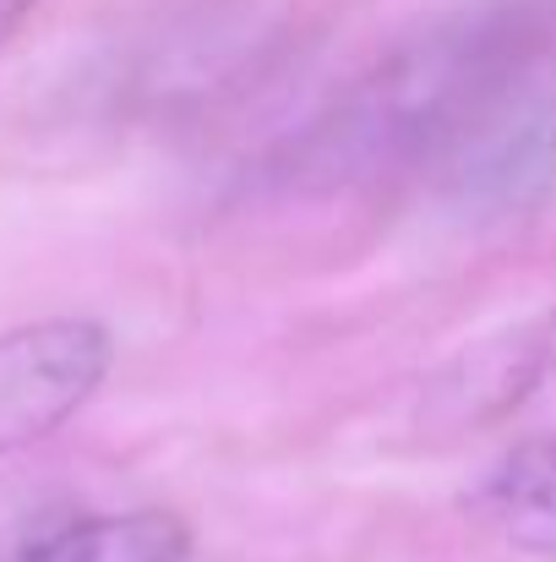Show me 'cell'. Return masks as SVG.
<instances>
[{"label":"cell","instance_id":"6da1fadb","mask_svg":"<svg viewBox=\"0 0 556 562\" xmlns=\"http://www.w3.org/2000/svg\"><path fill=\"white\" fill-rule=\"evenodd\" d=\"M556 0H469L393 44L284 154L279 187L344 191L436 165L497 99L541 77Z\"/></svg>","mask_w":556,"mask_h":562},{"label":"cell","instance_id":"7a4b0ae2","mask_svg":"<svg viewBox=\"0 0 556 562\" xmlns=\"http://www.w3.org/2000/svg\"><path fill=\"white\" fill-rule=\"evenodd\" d=\"M436 191L475 224L530 218L556 196V82L530 77L497 99L442 159Z\"/></svg>","mask_w":556,"mask_h":562},{"label":"cell","instance_id":"3957f363","mask_svg":"<svg viewBox=\"0 0 556 562\" xmlns=\"http://www.w3.org/2000/svg\"><path fill=\"white\" fill-rule=\"evenodd\" d=\"M110 334L93 317H44L0 334V459L66 426L110 376Z\"/></svg>","mask_w":556,"mask_h":562},{"label":"cell","instance_id":"277c9868","mask_svg":"<svg viewBox=\"0 0 556 562\" xmlns=\"http://www.w3.org/2000/svg\"><path fill=\"white\" fill-rule=\"evenodd\" d=\"M556 372V312H535L524 323H508L469 350H458L442 372L425 382L420 398V431L431 442H458L475 431H491L508 420L541 382Z\"/></svg>","mask_w":556,"mask_h":562},{"label":"cell","instance_id":"5b68a950","mask_svg":"<svg viewBox=\"0 0 556 562\" xmlns=\"http://www.w3.org/2000/svg\"><path fill=\"white\" fill-rule=\"evenodd\" d=\"M475 514L519 552L556 562V437L508 448L475 486Z\"/></svg>","mask_w":556,"mask_h":562},{"label":"cell","instance_id":"8992f818","mask_svg":"<svg viewBox=\"0 0 556 562\" xmlns=\"http://www.w3.org/2000/svg\"><path fill=\"white\" fill-rule=\"evenodd\" d=\"M185 525L164 508L137 514H104L55 530L49 541L27 547L16 562H185Z\"/></svg>","mask_w":556,"mask_h":562},{"label":"cell","instance_id":"52a82bcc","mask_svg":"<svg viewBox=\"0 0 556 562\" xmlns=\"http://www.w3.org/2000/svg\"><path fill=\"white\" fill-rule=\"evenodd\" d=\"M38 11V0H0V49L22 33V22Z\"/></svg>","mask_w":556,"mask_h":562}]
</instances>
